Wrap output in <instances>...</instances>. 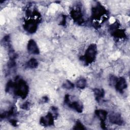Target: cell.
Segmentation results:
<instances>
[{"label": "cell", "mask_w": 130, "mask_h": 130, "mask_svg": "<svg viewBox=\"0 0 130 130\" xmlns=\"http://www.w3.org/2000/svg\"><path fill=\"white\" fill-rule=\"evenodd\" d=\"M52 118V117L51 116V114H48L46 117L42 118L41 119V122L42 124L44 125H50L51 124V122H52L51 121L53 120Z\"/></svg>", "instance_id": "cell-6"}, {"label": "cell", "mask_w": 130, "mask_h": 130, "mask_svg": "<svg viewBox=\"0 0 130 130\" xmlns=\"http://www.w3.org/2000/svg\"><path fill=\"white\" fill-rule=\"evenodd\" d=\"M27 66L28 68H35L37 66V62L36 60H35V59H31L27 62Z\"/></svg>", "instance_id": "cell-9"}, {"label": "cell", "mask_w": 130, "mask_h": 130, "mask_svg": "<svg viewBox=\"0 0 130 130\" xmlns=\"http://www.w3.org/2000/svg\"><path fill=\"white\" fill-rule=\"evenodd\" d=\"M27 49L28 51L32 54H37L39 53V50L37 44L33 40L29 41L27 45Z\"/></svg>", "instance_id": "cell-2"}, {"label": "cell", "mask_w": 130, "mask_h": 130, "mask_svg": "<svg viewBox=\"0 0 130 130\" xmlns=\"http://www.w3.org/2000/svg\"><path fill=\"white\" fill-rule=\"evenodd\" d=\"M36 27L37 26L36 24L34 23V22L28 21L25 24V29L28 31L32 32L35 30Z\"/></svg>", "instance_id": "cell-5"}, {"label": "cell", "mask_w": 130, "mask_h": 130, "mask_svg": "<svg viewBox=\"0 0 130 130\" xmlns=\"http://www.w3.org/2000/svg\"><path fill=\"white\" fill-rule=\"evenodd\" d=\"M116 87L117 90L121 91L125 89L126 87V84L125 80L123 78H120L119 80H117L116 81Z\"/></svg>", "instance_id": "cell-4"}, {"label": "cell", "mask_w": 130, "mask_h": 130, "mask_svg": "<svg viewBox=\"0 0 130 130\" xmlns=\"http://www.w3.org/2000/svg\"><path fill=\"white\" fill-rule=\"evenodd\" d=\"M109 120L111 122L116 124H121L122 123V119L121 116L118 114L115 113L110 114L109 116Z\"/></svg>", "instance_id": "cell-3"}, {"label": "cell", "mask_w": 130, "mask_h": 130, "mask_svg": "<svg viewBox=\"0 0 130 130\" xmlns=\"http://www.w3.org/2000/svg\"><path fill=\"white\" fill-rule=\"evenodd\" d=\"M96 115L98 116L101 119L102 121H104L105 120L106 117V112L104 110H97L96 111Z\"/></svg>", "instance_id": "cell-8"}, {"label": "cell", "mask_w": 130, "mask_h": 130, "mask_svg": "<svg viewBox=\"0 0 130 130\" xmlns=\"http://www.w3.org/2000/svg\"><path fill=\"white\" fill-rule=\"evenodd\" d=\"M64 87L66 88H68V89H70V88H72L74 87V85L70 81H67L64 85Z\"/></svg>", "instance_id": "cell-12"}, {"label": "cell", "mask_w": 130, "mask_h": 130, "mask_svg": "<svg viewBox=\"0 0 130 130\" xmlns=\"http://www.w3.org/2000/svg\"><path fill=\"white\" fill-rule=\"evenodd\" d=\"M86 85V80L84 79L79 80L77 82V86L80 88H83Z\"/></svg>", "instance_id": "cell-10"}, {"label": "cell", "mask_w": 130, "mask_h": 130, "mask_svg": "<svg viewBox=\"0 0 130 130\" xmlns=\"http://www.w3.org/2000/svg\"><path fill=\"white\" fill-rule=\"evenodd\" d=\"M94 93L96 98H101L104 95V91L102 90H100L99 89H96L95 90H94Z\"/></svg>", "instance_id": "cell-11"}, {"label": "cell", "mask_w": 130, "mask_h": 130, "mask_svg": "<svg viewBox=\"0 0 130 130\" xmlns=\"http://www.w3.org/2000/svg\"><path fill=\"white\" fill-rule=\"evenodd\" d=\"M96 54V47L94 45H90L86 52L85 59L86 61H91L93 59Z\"/></svg>", "instance_id": "cell-1"}, {"label": "cell", "mask_w": 130, "mask_h": 130, "mask_svg": "<svg viewBox=\"0 0 130 130\" xmlns=\"http://www.w3.org/2000/svg\"><path fill=\"white\" fill-rule=\"evenodd\" d=\"M73 18L78 21H79L80 20L82 21V14L80 13V11H74L72 14Z\"/></svg>", "instance_id": "cell-7"}]
</instances>
